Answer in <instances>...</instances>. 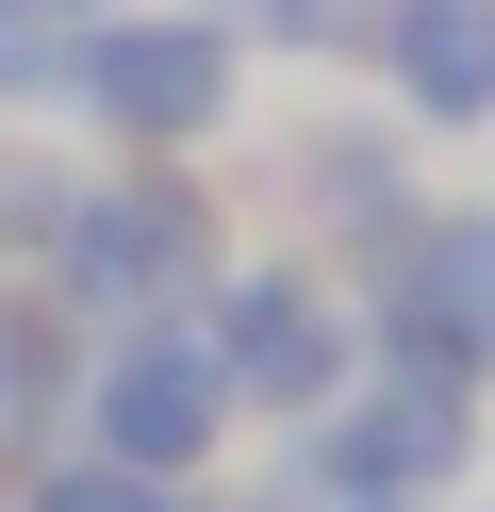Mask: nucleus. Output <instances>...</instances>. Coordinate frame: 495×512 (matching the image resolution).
I'll return each instance as SVG.
<instances>
[{"mask_svg":"<svg viewBox=\"0 0 495 512\" xmlns=\"http://www.w3.org/2000/svg\"><path fill=\"white\" fill-rule=\"evenodd\" d=\"M281 199H297V248H314V265H363V248L429 199V149L396 133L380 100H330V116L281 133Z\"/></svg>","mask_w":495,"mask_h":512,"instance_id":"0eeeda50","label":"nucleus"},{"mask_svg":"<svg viewBox=\"0 0 495 512\" xmlns=\"http://www.w3.org/2000/svg\"><path fill=\"white\" fill-rule=\"evenodd\" d=\"M0 17H50V34H83V17H132V0H0Z\"/></svg>","mask_w":495,"mask_h":512,"instance_id":"ddd939ff","label":"nucleus"},{"mask_svg":"<svg viewBox=\"0 0 495 512\" xmlns=\"http://www.w3.org/2000/svg\"><path fill=\"white\" fill-rule=\"evenodd\" d=\"M198 347H215V380H231L248 430H297V413H330V397L363 380L347 281H330L314 248H231L215 298H198Z\"/></svg>","mask_w":495,"mask_h":512,"instance_id":"423d86ee","label":"nucleus"},{"mask_svg":"<svg viewBox=\"0 0 495 512\" xmlns=\"http://www.w3.org/2000/svg\"><path fill=\"white\" fill-rule=\"evenodd\" d=\"M413 512H495V496H413Z\"/></svg>","mask_w":495,"mask_h":512,"instance_id":"4468645a","label":"nucleus"},{"mask_svg":"<svg viewBox=\"0 0 495 512\" xmlns=\"http://www.w3.org/2000/svg\"><path fill=\"white\" fill-rule=\"evenodd\" d=\"M479 430H495V397L363 364L330 413L281 430V496L264 512H413V496H462V479H479Z\"/></svg>","mask_w":495,"mask_h":512,"instance_id":"7ed1b4c3","label":"nucleus"},{"mask_svg":"<svg viewBox=\"0 0 495 512\" xmlns=\"http://www.w3.org/2000/svg\"><path fill=\"white\" fill-rule=\"evenodd\" d=\"M248 50H231L215 0H132V17H83L66 34V133L99 166H198V149L248 116Z\"/></svg>","mask_w":495,"mask_h":512,"instance_id":"f257e3e1","label":"nucleus"},{"mask_svg":"<svg viewBox=\"0 0 495 512\" xmlns=\"http://www.w3.org/2000/svg\"><path fill=\"white\" fill-rule=\"evenodd\" d=\"M215 265H231V199L198 166H83L33 298H50L66 331H132V314H198Z\"/></svg>","mask_w":495,"mask_h":512,"instance_id":"f03ea898","label":"nucleus"},{"mask_svg":"<svg viewBox=\"0 0 495 512\" xmlns=\"http://www.w3.org/2000/svg\"><path fill=\"white\" fill-rule=\"evenodd\" d=\"M66 446L116 479H165V496H215V463L248 446L198 314H132V331H83V397H66Z\"/></svg>","mask_w":495,"mask_h":512,"instance_id":"39448f33","label":"nucleus"},{"mask_svg":"<svg viewBox=\"0 0 495 512\" xmlns=\"http://www.w3.org/2000/svg\"><path fill=\"white\" fill-rule=\"evenodd\" d=\"M66 199H83V166H66L50 133H0V281H33V265H50Z\"/></svg>","mask_w":495,"mask_h":512,"instance_id":"1a4fd4ad","label":"nucleus"},{"mask_svg":"<svg viewBox=\"0 0 495 512\" xmlns=\"http://www.w3.org/2000/svg\"><path fill=\"white\" fill-rule=\"evenodd\" d=\"M0 512H198V496H165V479H116V463H83V446H50V463L0 479Z\"/></svg>","mask_w":495,"mask_h":512,"instance_id":"9b49d317","label":"nucleus"},{"mask_svg":"<svg viewBox=\"0 0 495 512\" xmlns=\"http://www.w3.org/2000/svg\"><path fill=\"white\" fill-rule=\"evenodd\" d=\"M17 463H50V413H33V380H17V331H0V479Z\"/></svg>","mask_w":495,"mask_h":512,"instance_id":"f8f14e48","label":"nucleus"},{"mask_svg":"<svg viewBox=\"0 0 495 512\" xmlns=\"http://www.w3.org/2000/svg\"><path fill=\"white\" fill-rule=\"evenodd\" d=\"M330 281H347L363 364L495 397V199H413L363 265H330Z\"/></svg>","mask_w":495,"mask_h":512,"instance_id":"20e7f679","label":"nucleus"},{"mask_svg":"<svg viewBox=\"0 0 495 512\" xmlns=\"http://www.w3.org/2000/svg\"><path fill=\"white\" fill-rule=\"evenodd\" d=\"M363 83L396 133H495V0H380L363 17Z\"/></svg>","mask_w":495,"mask_h":512,"instance_id":"6e6552de","label":"nucleus"},{"mask_svg":"<svg viewBox=\"0 0 495 512\" xmlns=\"http://www.w3.org/2000/svg\"><path fill=\"white\" fill-rule=\"evenodd\" d=\"M198 512H264V496H198Z\"/></svg>","mask_w":495,"mask_h":512,"instance_id":"2eb2a0df","label":"nucleus"},{"mask_svg":"<svg viewBox=\"0 0 495 512\" xmlns=\"http://www.w3.org/2000/svg\"><path fill=\"white\" fill-rule=\"evenodd\" d=\"M231 17V50H297V67H363V17H380V0H215Z\"/></svg>","mask_w":495,"mask_h":512,"instance_id":"9d476101","label":"nucleus"}]
</instances>
